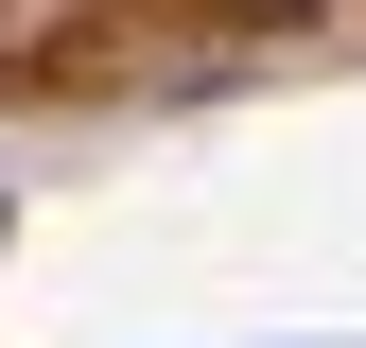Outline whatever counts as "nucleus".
I'll use <instances>...</instances> for the list:
<instances>
[{"mask_svg":"<svg viewBox=\"0 0 366 348\" xmlns=\"http://www.w3.org/2000/svg\"><path fill=\"white\" fill-rule=\"evenodd\" d=\"M227 18H332V0H227Z\"/></svg>","mask_w":366,"mask_h":348,"instance_id":"1","label":"nucleus"}]
</instances>
